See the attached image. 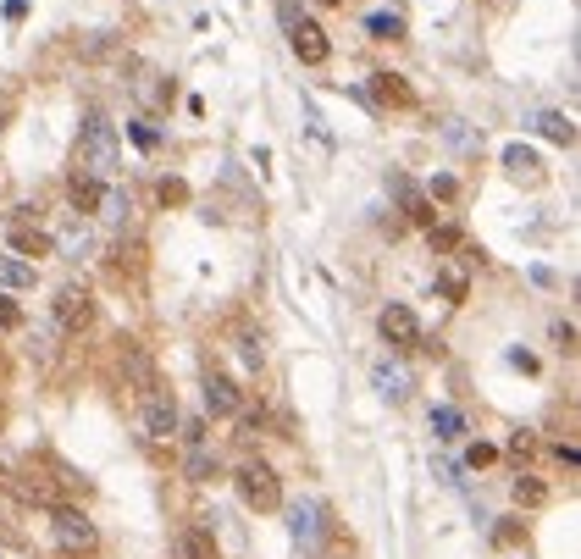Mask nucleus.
<instances>
[{
  "label": "nucleus",
  "mask_w": 581,
  "mask_h": 559,
  "mask_svg": "<svg viewBox=\"0 0 581 559\" xmlns=\"http://www.w3.org/2000/svg\"><path fill=\"white\" fill-rule=\"evenodd\" d=\"M183 476H189V482H216V476H222V465H216V454L205 449V443H194V449H189V465H183Z\"/></svg>",
  "instance_id": "a211bd4d"
},
{
  "label": "nucleus",
  "mask_w": 581,
  "mask_h": 559,
  "mask_svg": "<svg viewBox=\"0 0 581 559\" xmlns=\"http://www.w3.org/2000/svg\"><path fill=\"white\" fill-rule=\"evenodd\" d=\"M371 95H377L382 106H399V111H410V106H415V89L404 84L399 72H371Z\"/></svg>",
  "instance_id": "f8f14e48"
},
{
  "label": "nucleus",
  "mask_w": 581,
  "mask_h": 559,
  "mask_svg": "<svg viewBox=\"0 0 581 559\" xmlns=\"http://www.w3.org/2000/svg\"><path fill=\"white\" fill-rule=\"evenodd\" d=\"M133 144H139V150H155V128H144V122H133Z\"/></svg>",
  "instance_id": "c9c22d12"
},
{
  "label": "nucleus",
  "mask_w": 581,
  "mask_h": 559,
  "mask_svg": "<svg viewBox=\"0 0 581 559\" xmlns=\"http://www.w3.org/2000/svg\"><path fill=\"white\" fill-rule=\"evenodd\" d=\"M6 488H17V499H23V504H39V510H50V504H61V493L50 488V482H45V476L34 471V465H28L23 476H12Z\"/></svg>",
  "instance_id": "9b49d317"
},
{
  "label": "nucleus",
  "mask_w": 581,
  "mask_h": 559,
  "mask_svg": "<svg viewBox=\"0 0 581 559\" xmlns=\"http://www.w3.org/2000/svg\"><path fill=\"white\" fill-rule=\"evenodd\" d=\"M316 6H344V0H316Z\"/></svg>",
  "instance_id": "ea45409f"
},
{
  "label": "nucleus",
  "mask_w": 581,
  "mask_h": 559,
  "mask_svg": "<svg viewBox=\"0 0 581 559\" xmlns=\"http://www.w3.org/2000/svg\"><path fill=\"white\" fill-rule=\"evenodd\" d=\"M504 172H510V178L537 183V155H532V150H521V144H510V150H504Z\"/></svg>",
  "instance_id": "5701e85b"
},
{
  "label": "nucleus",
  "mask_w": 581,
  "mask_h": 559,
  "mask_svg": "<svg viewBox=\"0 0 581 559\" xmlns=\"http://www.w3.org/2000/svg\"><path fill=\"white\" fill-rule=\"evenodd\" d=\"M178 548H183V559H222V554H216V543H211V521H205V526H189Z\"/></svg>",
  "instance_id": "aec40b11"
},
{
  "label": "nucleus",
  "mask_w": 581,
  "mask_h": 559,
  "mask_svg": "<svg viewBox=\"0 0 581 559\" xmlns=\"http://www.w3.org/2000/svg\"><path fill=\"white\" fill-rule=\"evenodd\" d=\"M238 360H244V371H261V360H266V349H261V338H238Z\"/></svg>",
  "instance_id": "bb28decb"
},
{
  "label": "nucleus",
  "mask_w": 581,
  "mask_h": 559,
  "mask_svg": "<svg viewBox=\"0 0 581 559\" xmlns=\"http://www.w3.org/2000/svg\"><path fill=\"white\" fill-rule=\"evenodd\" d=\"M238 410H244V388L222 371H211L205 377V416H238Z\"/></svg>",
  "instance_id": "6e6552de"
},
{
  "label": "nucleus",
  "mask_w": 581,
  "mask_h": 559,
  "mask_svg": "<svg viewBox=\"0 0 581 559\" xmlns=\"http://www.w3.org/2000/svg\"><path fill=\"white\" fill-rule=\"evenodd\" d=\"M0 288H34V261H23V255H0Z\"/></svg>",
  "instance_id": "6ab92c4d"
},
{
  "label": "nucleus",
  "mask_w": 581,
  "mask_h": 559,
  "mask_svg": "<svg viewBox=\"0 0 581 559\" xmlns=\"http://www.w3.org/2000/svg\"><path fill=\"white\" fill-rule=\"evenodd\" d=\"M377 333L388 338L393 349H415V344H421V322H415V310H410V305H382Z\"/></svg>",
  "instance_id": "0eeeda50"
},
{
  "label": "nucleus",
  "mask_w": 581,
  "mask_h": 559,
  "mask_svg": "<svg viewBox=\"0 0 581 559\" xmlns=\"http://www.w3.org/2000/svg\"><path fill=\"white\" fill-rule=\"evenodd\" d=\"M537 133H543L548 144H565V150L576 144V122H570L565 111H543V117H537Z\"/></svg>",
  "instance_id": "dca6fc26"
},
{
  "label": "nucleus",
  "mask_w": 581,
  "mask_h": 559,
  "mask_svg": "<svg viewBox=\"0 0 581 559\" xmlns=\"http://www.w3.org/2000/svg\"><path fill=\"white\" fill-rule=\"evenodd\" d=\"M288 45H294V56L305 61V67H321V61L332 56V45H327V34H321L310 17H299L294 28H288Z\"/></svg>",
  "instance_id": "1a4fd4ad"
},
{
  "label": "nucleus",
  "mask_w": 581,
  "mask_h": 559,
  "mask_svg": "<svg viewBox=\"0 0 581 559\" xmlns=\"http://www.w3.org/2000/svg\"><path fill=\"white\" fill-rule=\"evenodd\" d=\"M0 327H23V310L12 305V294H0Z\"/></svg>",
  "instance_id": "473e14b6"
},
{
  "label": "nucleus",
  "mask_w": 581,
  "mask_h": 559,
  "mask_svg": "<svg viewBox=\"0 0 581 559\" xmlns=\"http://www.w3.org/2000/svg\"><path fill=\"white\" fill-rule=\"evenodd\" d=\"M515 504H521V510H537V504H548V488L543 482H537V476H515Z\"/></svg>",
  "instance_id": "393cba45"
},
{
  "label": "nucleus",
  "mask_w": 581,
  "mask_h": 559,
  "mask_svg": "<svg viewBox=\"0 0 581 559\" xmlns=\"http://www.w3.org/2000/svg\"><path fill=\"white\" fill-rule=\"evenodd\" d=\"M443 294H449V299H465V294H471L465 272H454V266H449V272H443Z\"/></svg>",
  "instance_id": "7c9ffc66"
},
{
  "label": "nucleus",
  "mask_w": 581,
  "mask_h": 559,
  "mask_svg": "<svg viewBox=\"0 0 581 559\" xmlns=\"http://www.w3.org/2000/svg\"><path fill=\"white\" fill-rule=\"evenodd\" d=\"M155 200H161V205H189V183H183V178H161V183H155Z\"/></svg>",
  "instance_id": "a878e982"
},
{
  "label": "nucleus",
  "mask_w": 581,
  "mask_h": 559,
  "mask_svg": "<svg viewBox=\"0 0 581 559\" xmlns=\"http://www.w3.org/2000/svg\"><path fill=\"white\" fill-rule=\"evenodd\" d=\"M100 194H106V183H100L95 172H72V178H67V200H72V211H95Z\"/></svg>",
  "instance_id": "ddd939ff"
},
{
  "label": "nucleus",
  "mask_w": 581,
  "mask_h": 559,
  "mask_svg": "<svg viewBox=\"0 0 581 559\" xmlns=\"http://www.w3.org/2000/svg\"><path fill=\"white\" fill-rule=\"evenodd\" d=\"M50 532H56L61 554H95L100 548L95 521H89L83 510H72V504H50Z\"/></svg>",
  "instance_id": "7ed1b4c3"
},
{
  "label": "nucleus",
  "mask_w": 581,
  "mask_h": 559,
  "mask_svg": "<svg viewBox=\"0 0 581 559\" xmlns=\"http://www.w3.org/2000/svg\"><path fill=\"white\" fill-rule=\"evenodd\" d=\"M299 17H305V12H299V0H277V23H283V34L299 23Z\"/></svg>",
  "instance_id": "2f4dec72"
},
{
  "label": "nucleus",
  "mask_w": 581,
  "mask_h": 559,
  "mask_svg": "<svg viewBox=\"0 0 581 559\" xmlns=\"http://www.w3.org/2000/svg\"><path fill=\"white\" fill-rule=\"evenodd\" d=\"M454 194H460V183H454V178H432L427 200H454Z\"/></svg>",
  "instance_id": "72a5a7b5"
},
{
  "label": "nucleus",
  "mask_w": 581,
  "mask_h": 559,
  "mask_svg": "<svg viewBox=\"0 0 581 559\" xmlns=\"http://www.w3.org/2000/svg\"><path fill=\"white\" fill-rule=\"evenodd\" d=\"M371 382H377V393H382V399H393V405H399L404 393H410V371H404V366H388V360L371 371Z\"/></svg>",
  "instance_id": "2eb2a0df"
},
{
  "label": "nucleus",
  "mask_w": 581,
  "mask_h": 559,
  "mask_svg": "<svg viewBox=\"0 0 581 559\" xmlns=\"http://www.w3.org/2000/svg\"><path fill=\"white\" fill-rule=\"evenodd\" d=\"M139 427H144V438H150V443H166L172 432L183 427L178 399H172L166 388H150V393H144V410H139Z\"/></svg>",
  "instance_id": "39448f33"
},
{
  "label": "nucleus",
  "mask_w": 581,
  "mask_h": 559,
  "mask_svg": "<svg viewBox=\"0 0 581 559\" xmlns=\"http://www.w3.org/2000/svg\"><path fill=\"white\" fill-rule=\"evenodd\" d=\"M50 316H56L61 333H83V327L95 322V294L83 283H61L56 299H50Z\"/></svg>",
  "instance_id": "20e7f679"
},
{
  "label": "nucleus",
  "mask_w": 581,
  "mask_h": 559,
  "mask_svg": "<svg viewBox=\"0 0 581 559\" xmlns=\"http://www.w3.org/2000/svg\"><path fill=\"white\" fill-rule=\"evenodd\" d=\"M233 488H238V499H244L255 515L283 510V476H277L266 460H244V465H238V471H233Z\"/></svg>",
  "instance_id": "f03ea898"
},
{
  "label": "nucleus",
  "mask_w": 581,
  "mask_h": 559,
  "mask_svg": "<svg viewBox=\"0 0 581 559\" xmlns=\"http://www.w3.org/2000/svg\"><path fill=\"white\" fill-rule=\"evenodd\" d=\"M366 34L371 39H404V17L399 12H371L366 17Z\"/></svg>",
  "instance_id": "b1692460"
},
{
  "label": "nucleus",
  "mask_w": 581,
  "mask_h": 559,
  "mask_svg": "<svg viewBox=\"0 0 581 559\" xmlns=\"http://www.w3.org/2000/svg\"><path fill=\"white\" fill-rule=\"evenodd\" d=\"M432 432H438L443 443H460L465 438V416L454 405H438V410H432Z\"/></svg>",
  "instance_id": "4be33fe9"
},
{
  "label": "nucleus",
  "mask_w": 581,
  "mask_h": 559,
  "mask_svg": "<svg viewBox=\"0 0 581 559\" xmlns=\"http://www.w3.org/2000/svg\"><path fill=\"white\" fill-rule=\"evenodd\" d=\"M493 537H498V543H504V548H510V543H521V526H515V521H504Z\"/></svg>",
  "instance_id": "e433bc0d"
},
{
  "label": "nucleus",
  "mask_w": 581,
  "mask_h": 559,
  "mask_svg": "<svg viewBox=\"0 0 581 559\" xmlns=\"http://www.w3.org/2000/svg\"><path fill=\"white\" fill-rule=\"evenodd\" d=\"M95 211H100V222L122 227V222H128V211H133L128 189H106V194H100V205H95Z\"/></svg>",
  "instance_id": "412c9836"
},
{
  "label": "nucleus",
  "mask_w": 581,
  "mask_h": 559,
  "mask_svg": "<svg viewBox=\"0 0 581 559\" xmlns=\"http://www.w3.org/2000/svg\"><path fill=\"white\" fill-rule=\"evenodd\" d=\"M122 161V139H117V122L106 117H89L78 128V167L95 172V178H106L111 167Z\"/></svg>",
  "instance_id": "f257e3e1"
},
{
  "label": "nucleus",
  "mask_w": 581,
  "mask_h": 559,
  "mask_svg": "<svg viewBox=\"0 0 581 559\" xmlns=\"http://www.w3.org/2000/svg\"><path fill=\"white\" fill-rule=\"evenodd\" d=\"M493 460H498L493 443H471V449H465V465H471V471H482V465H493Z\"/></svg>",
  "instance_id": "cd10ccee"
},
{
  "label": "nucleus",
  "mask_w": 581,
  "mask_h": 559,
  "mask_svg": "<svg viewBox=\"0 0 581 559\" xmlns=\"http://www.w3.org/2000/svg\"><path fill=\"white\" fill-rule=\"evenodd\" d=\"M388 194L399 200L404 222H415V227H438V211H432V200H427V189H421V183H410L404 172H393V178H388Z\"/></svg>",
  "instance_id": "423d86ee"
},
{
  "label": "nucleus",
  "mask_w": 581,
  "mask_h": 559,
  "mask_svg": "<svg viewBox=\"0 0 581 559\" xmlns=\"http://www.w3.org/2000/svg\"><path fill=\"white\" fill-rule=\"evenodd\" d=\"M255 432H266V416L261 410H238V438H255Z\"/></svg>",
  "instance_id": "c85d7f7f"
},
{
  "label": "nucleus",
  "mask_w": 581,
  "mask_h": 559,
  "mask_svg": "<svg viewBox=\"0 0 581 559\" xmlns=\"http://www.w3.org/2000/svg\"><path fill=\"white\" fill-rule=\"evenodd\" d=\"M6 482H12V471H6V465H0V493H6Z\"/></svg>",
  "instance_id": "58836bf2"
},
{
  "label": "nucleus",
  "mask_w": 581,
  "mask_h": 559,
  "mask_svg": "<svg viewBox=\"0 0 581 559\" xmlns=\"http://www.w3.org/2000/svg\"><path fill=\"white\" fill-rule=\"evenodd\" d=\"M559 465H565V471H576V465H581V454H576V443H559Z\"/></svg>",
  "instance_id": "4c0bfd02"
},
{
  "label": "nucleus",
  "mask_w": 581,
  "mask_h": 559,
  "mask_svg": "<svg viewBox=\"0 0 581 559\" xmlns=\"http://www.w3.org/2000/svg\"><path fill=\"white\" fill-rule=\"evenodd\" d=\"M56 244H50L45 233H34V227H12V255H23V261H39V255H50Z\"/></svg>",
  "instance_id": "f3484780"
},
{
  "label": "nucleus",
  "mask_w": 581,
  "mask_h": 559,
  "mask_svg": "<svg viewBox=\"0 0 581 559\" xmlns=\"http://www.w3.org/2000/svg\"><path fill=\"white\" fill-rule=\"evenodd\" d=\"M128 89H133V100H139V106H150V111L172 106V78H161L155 67H139L128 78Z\"/></svg>",
  "instance_id": "9d476101"
},
{
  "label": "nucleus",
  "mask_w": 581,
  "mask_h": 559,
  "mask_svg": "<svg viewBox=\"0 0 581 559\" xmlns=\"http://www.w3.org/2000/svg\"><path fill=\"white\" fill-rule=\"evenodd\" d=\"M427 233H432V250H454V244H460L454 227H427Z\"/></svg>",
  "instance_id": "f704fd0d"
},
{
  "label": "nucleus",
  "mask_w": 581,
  "mask_h": 559,
  "mask_svg": "<svg viewBox=\"0 0 581 559\" xmlns=\"http://www.w3.org/2000/svg\"><path fill=\"white\" fill-rule=\"evenodd\" d=\"M288 526H294V537L305 548L321 543V510H316V504H294V510H288Z\"/></svg>",
  "instance_id": "4468645a"
},
{
  "label": "nucleus",
  "mask_w": 581,
  "mask_h": 559,
  "mask_svg": "<svg viewBox=\"0 0 581 559\" xmlns=\"http://www.w3.org/2000/svg\"><path fill=\"white\" fill-rule=\"evenodd\" d=\"M554 349L559 355H576V327L570 322H554Z\"/></svg>",
  "instance_id": "c756f323"
}]
</instances>
